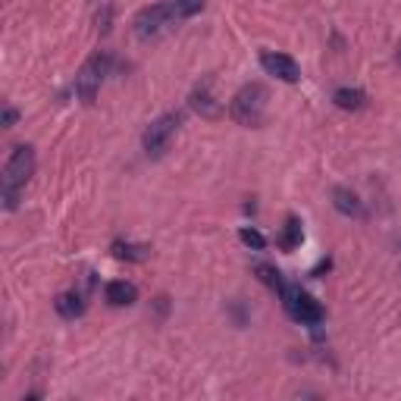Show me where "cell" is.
I'll return each mask as SVG.
<instances>
[{
	"instance_id": "30bf717a",
	"label": "cell",
	"mask_w": 401,
	"mask_h": 401,
	"mask_svg": "<svg viewBox=\"0 0 401 401\" xmlns=\"http://www.w3.org/2000/svg\"><path fill=\"white\" fill-rule=\"evenodd\" d=\"M53 308H57V313L63 320H75L85 313V298L78 292H63L57 301H53Z\"/></svg>"
},
{
	"instance_id": "52a82bcc",
	"label": "cell",
	"mask_w": 401,
	"mask_h": 401,
	"mask_svg": "<svg viewBox=\"0 0 401 401\" xmlns=\"http://www.w3.org/2000/svg\"><path fill=\"white\" fill-rule=\"evenodd\" d=\"M261 66H264L270 75H276V78H282V82H288V85L301 78V66H298L292 57H286V53H276V51H264V53H261Z\"/></svg>"
},
{
	"instance_id": "ba28073f",
	"label": "cell",
	"mask_w": 401,
	"mask_h": 401,
	"mask_svg": "<svg viewBox=\"0 0 401 401\" xmlns=\"http://www.w3.org/2000/svg\"><path fill=\"white\" fill-rule=\"evenodd\" d=\"M104 298L113 304V308H129V304L138 301V288L132 286V282H125V279H113V282H107Z\"/></svg>"
},
{
	"instance_id": "8fae6325",
	"label": "cell",
	"mask_w": 401,
	"mask_h": 401,
	"mask_svg": "<svg viewBox=\"0 0 401 401\" xmlns=\"http://www.w3.org/2000/svg\"><path fill=\"white\" fill-rule=\"evenodd\" d=\"M333 104L339 110H360L367 104V94L360 88H335L333 94Z\"/></svg>"
},
{
	"instance_id": "7c38bea8",
	"label": "cell",
	"mask_w": 401,
	"mask_h": 401,
	"mask_svg": "<svg viewBox=\"0 0 401 401\" xmlns=\"http://www.w3.org/2000/svg\"><path fill=\"white\" fill-rule=\"evenodd\" d=\"M110 251H113L116 261H147V254H151L147 245H129V241H120V239L110 245Z\"/></svg>"
},
{
	"instance_id": "8992f818",
	"label": "cell",
	"mask_w": 401,
	"mask_h": 401,
	"mask_svg": "<svg viewBox=\"0 0 401 401\" xmlns=\"http://www.w3.org/2000/svg\"><path fill=\"white\" fill-rule=\"evenodd\" d=\"M172 10H170V0L167 4H154V6H145V10H138V16L132 19V26H135V35L138 38H154L160 35L167 26H172Z\"/></svg>"
},
{
	"instance_id": "ac0fdd59",
	"label": "cell",
	"mask_w": 401,
	"mask_h": 401,
	"mask_svg": "<svg viewBox=\"0 0 401 401\" xmlns=\"http://www.w3.org/2000/svg\"><path fill=\"white\" fill-rule=\"evenodd\" d=\"M16 116H19V113H16L13 107H6V110H4V125H13V123H16Z\"/></svg>"
},
{
	"instance_id": "2e32d148",
	"label": "cell",
	"mask_w": 401,
	"mask_h": 401,
	"mask_svg": "<svg viewBox=\"0 0 401 401\" xmlns=\"http://www.w3.org/2000/svg\"><path fill=\"white\" fill-rule=\"evenodd\" d=\"M254 273L261 276L264 286H270V288H273V292H282V286H286L282 273L276 270V266H270V264H257V266H254Z\"/></svg>"
},
{
	"instance_id": "4fadbf2b",
	"label": "cell",
	"mask_w": 401,
	"mask_h": 401,
	"mask_svg": "<svg viewBox=\"0 0 401 401\" xmlns=\"http://www.w3.org/2000/svg\"><path fill=\"white\" fill-rule=\"evenodd\" d=\"M304 232H301V219L298 217H286V226H282V235H279V245L282 251H295L301 245Z\"/></svg>"
},
{
	"instance_id": "5b68a950",
	"label": "cell",
	"mask_w": 401,
	"mask_h": 401,
	"mask_svg": "<svg viewBox=\"0 0 401 401\" xmlns=\"http://www.w3.org/2000/svg\"><path fill=\"white\" fill-rule=\"evenodd\" d=\"M179 125H182V116H179V113H163V116H157V120L145 129V151L151 154V157H160L163 151H167L170 138L176 135Z\"/></svg>"
},
{
	"instance_id": "3957f363",
	"label": "cell",
	"mask_w": 401,
	"mask_h": 401,
	"mask_svg": "<svg viewBox=\"0 0 401 401\" xmlns=\"http://www.w3.org/2000/svg\"><path fill=\"white\" fill-rule=\"evenodd\" d=\"M282 308H286V313L295 320V323L301 326H320L323 323V308H320V301H313V298L308 292H301L298 286H282Z\"/></svg>"
},
{
	"instance_id": "6da1fadb",
	"label": "cell",
	"mask_w": 401,
	"mask_h": 401,
	"mask_svg": "<svg viewBox=\"0 0 401 401\" xmlns=\"http://www.w3.org/2000/svg\"><path fill=\"white\" fill-rule=\"evenodd\" d=\"M31 176H35V147H31V145L13 147L10 160H6V167H4V179H0V182H4V204H6V210L16 207L19 192L28 185Z\"/></svg>"
},
{
	"instance_id": "d6986e66",
	"label": "cell",
	"mask_w": 401,
	"mask_h": 401,
	"mask_svg": "<svg viewBox=\"0 0 401 401\" xmlns=\"http://www.w3.org/2000/svg\"><path fill=\"white\" fill-rule=\"evenodd\" d=\"M398 60H401V51H398Z\"/></svg>"
},
{
	"instance_id": "7a4b0ae2",
	"label": "cell",
	"mask_w": 401,
	"mask_h": 401,
	"mask_svg": "<svg viewBox=\"0 0 401 401\" xmlns=\"http://www.w3.org/2000/svg\"><path fill=\"white\" fill-rule=\"evenodd\" d=\"M264 113H266V88L257 82L245 85L229 104V116L239 125H248V129L264 125Z\"/></svg>"
},
{
	"instance_id": "9a60e30c",
	"label": "cell",
	"mask_w": 401,
	"mask_h": 401,
	"mask_svg": "<svg viewBox=\"0 0 401 401\" xmlns=\"http://www.w3.org/2000/svg\"><path fill=\"white\" fill-rule=\"evenodd\" d=\"M170 10H172V19H192L204 10V0H170Z\"/></svg>"
},
{
	"instance_id": "277c9868",
	"label": "cell",
	"mask_w": 401,
	"mask_h": 401,
	"mask_svg": "<svg viewBox=\"0 0 401 401\" xmlns=\"http://www.w3.org/2000/svg\"><path fill=\"white\" fill-rule=\"evenodd\" d=\"M107 73H110V53H94V57L85 60V66L78 69V75H75V94L85 104H91V100L98 98V88H100Z\"/></svg>"
},
{
	"instance_id": "9c48e42d",
	"label": "cell",
	"mask_w": 401,
	"mask_h": 401,
	"mask_svg": "<svg viewBox=\"0 0 401 401\" xmlns=\"http://www.w3.org/2000/svg\"><path fill=\"white\" fill-rule=\"evenodd\" d=\"M333 204H335V210L345 217H364V204H360V198L351 188H333Z\"/></svg>"
},
{
	"instance_id": "e0dca14e",
	"label": "cell",
	"mask_w": 401,
	"mask_h": 401,
	"mask_svg": "<svg viewBox=\"0 0 401 401\" xmlns=\"http://www.w3.org/2000/svg\"><path fill=\"white\" fill-rule=\"evenodd\" d=\"M239 239L245 241L248 248H254V251H264V248H266V239H264V235L257 232V229H248V226H245V229L239 232Z\"/></svg>"
},
{
	"instance_id": "5bb4252c",
	"label": "cell",
	"mask_w": 401,
	"mask_h": 401,
	"mask_svg": "<svg viewBox=\"0 0 401 401\" xmlns=\"http://www.w3.org/2000/svg\"><path fill=\"white\" fill-rule=\"evenodd\" d=\"M192 107L198 110L201 116H210V120H214V116H219V104L214 98H210V91H207V85H204V88H198L192 94Z\"/></svg>"
}]
</instances>
